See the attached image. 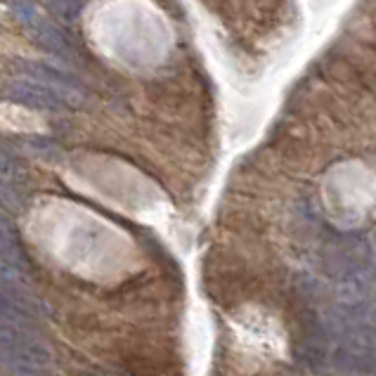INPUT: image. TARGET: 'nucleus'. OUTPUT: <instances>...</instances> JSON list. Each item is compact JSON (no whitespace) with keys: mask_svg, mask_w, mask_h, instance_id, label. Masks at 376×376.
<instances>
[{"mask_svg":"<svg viewBox=\"0 0 376 376\" xmlns=\"http://www.w3.org/2000/svg\"><path fill=\"white\" fill-rule=\"evenodd\" d=\"M0 362L17 376L52 374V355L31 332L0 329Z\"/></svg>","mask_w":376,"mask_h":376,"instance_id":"f257e3e1","label":"nucleus"},{"mask_svg":"<svg viewBox=\"0 0 376 376\" xmlns=\"http://www.w3.org/2000/svg\"><path fill=\"white\" fill-rule=\"evenodd\" d=\"M19 69H22V76L26 80H33V83H38V85H43V88H48L50 92H55L64 104H73L83 97V88H80L71 76H66V73L55 69V66L26 59V62L19 64Z\"/></svg>","mask_w":376,"mask_h":376,"instance_id":"f03ea898","label":"nucleus"},{"mask_svg":"<svg viewBox=\"0 0 376 376\" xmlns=\"http://www.w3.org/2000/svg\"><path fill=\"white\" fill-rule=\"evenodd\" d=\"M33 327H36L33 305L10 284L0 286V329L31 332Z\"/></svg>","mask_w":376,"mask_h":376,"instance_id":"7ed1b4c3","label":"nucleus"},{"mask_svg":"<svg viewBox=\"0 0 376 376\" xmlns=\"http://www.w3.org/2000/svg\"><path fill=\"white\" fill-rule=\"evenodd\" d=\"M3 95L5 99H10V102L29 107V109H38V111H57V109H62V107H66L55 92H50L48 88H43V85L33 83V80H26V78L10 80V83L5 85Z\"/></svg>","mask_w":376,"mask_h":376,"instance_id":"20e7f679","label":"nucleus"},{"mask_svg":"<svg viewBox=\"0 0 376 376\" xmlns=\"http://www.w3.org/2000/svg\"><path fill=\"white\" fill-rule=\"evenodd\" d=\"M26 272V256L22 253L15 230L5 218H0V281L15 284Z\"/></svg>","mask_w":376,"mask_h":376,"instance_id":"39448f33","label":"nucleus"},{"mask_svg":"<svg viewBox=\"0 0 376 376\" xmlns=\"http://www.w3.org/2000/svg\"><path fill=\"white\" fill-rule=\"evenodd\" d=\"M29 29H31L33 40H36L43 50H48L62 59L76 57V45L71 43V38L66 36L55 22H50V19H45V17H36Z\"/></svg>","mask_w":376,"mask_h":376,"instance_id":"423d86ee","label":"nucleus"},{"mask_svg":"<svg viewBox=\"0 0 376 376\" xmlns=\"http://www.w3.org/2000/svg\"><path fill=\"white\" fill-rule=\"evenodd\" d=\"M48 10L55 17L64 19V22H76L78 15L83 12V5L80 3H48Z\"/></svg>","mask_w":376,"mask_h":376,"instance_id":"0eeeda50","label":"nucleus"},{"mask_svg":"<svg viewBox=\"0 0 376 376\" xmlns=\"http://www.w3.org/2000/svg\"><path fill=\"white\" fill-rule=\"evenodd\" d=\"M0 206L8 208V211H19L24 206L22 192H17V187L12 185H0Z\"/></svg>","mask_w":376,"mask_h":376,"instance_id":"6e6552de","label":"nucleus"},{"mask_svg":"<svg viewBox=\"0 0 376 376\" xmlns=\"http://www.w3.org/2000/svg\"><path fill=\"white\" fill-rule=\"evenodd\" d=\"M19 173V161L15 152L0 145V178H15Z\"/></svg>","mask_w":376,"mask_h":376,"instance_id":"1a4fd4ad","label":"nucleus"},{"mask_svg":"<svg viewBox=\"0 0 376 376\" xmlns=\"http://www.w3.org/2000/svg\"><path fill=\"white\" fill-rule=\"evenodd\" d=\"M10 10L15 12V17L19 19V22H24L26 26H31V24H33V19L38 17L36 5H31V3H12V5H10Z\"/></svg>","mask_w":376,"mask_h":376,"instance_id":"9d476101","label":"nucleus"}]
</instances>
